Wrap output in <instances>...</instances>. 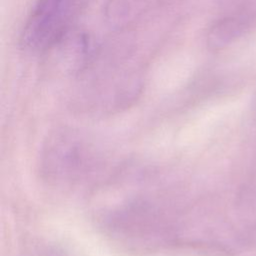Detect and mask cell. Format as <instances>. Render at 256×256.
Segmentation results:
<instances>
[{
	"instance_id": "obj_1",
	"label": "cell",
	"mask_w": 256,
	"mask_h": 256,
	"mask_svg": "<svg viewBox=\"0 0 256 256\" xmlns=\"http://www.w3.org/2000/svg\"><path fill=\"white\" fill-rule=\"evenodd\" d=\"M79 8V0H37L21 33L26 50L44 52L67 35Z\"/></svg>"
},
{
	"instance_id": "obj_2",
	"label": "cell",
	"mask_w": 256,
	"mask_h": 256,
	"mask_svg": "<svg viewBox=\"0 0 256 256\" xmlns=\"http://www.w3.org/2000/svg\"><path fill=\"white\" fill-rule=\"evenodd\" d=\"M254 15L242 12L216 22L208 32L207 42L211 49H222L241 37L254 22Z\"/></svg>"
},
{
	"instance_id": "obj_3",
	"label": "cell",
	"mask_w": 256,
	"mask_h": 256,
	"mask_svg": "<svg viewBox=\"0 0 256 256\" xmlns=\"http://www.w3.org/2000/svg\"><path fill=\"white\" fill-rule=\"evenodd\" d=\"M130 0H111L106 7V16L111 23L121 25L132 16Z\"/></svg>"
}]
</instances>
